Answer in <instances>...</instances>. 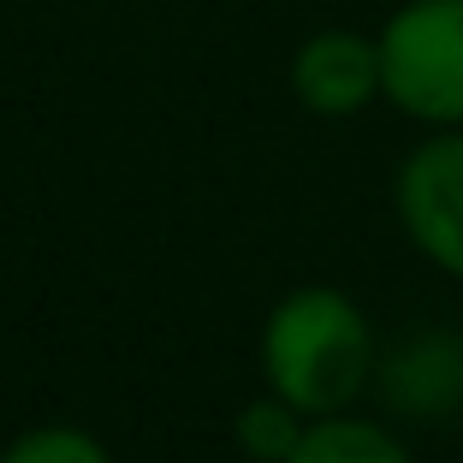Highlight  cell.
Instances as JSON below:
<instances>
[{"label":"cell","instance_id":"1","mask_svg":"<svg viewBox=\"0 0 463 463\" xmlns=\"http://www.w3.org/2000/svg\"><path fill=\"white\" fill-rule=\"evenodd\" d=\"M268 381L286 404L327 416L368 381V327L339 291H298L268 321Z\"/></svg>","mask_w":463,"mask_h":463},{"label":"cell","instance_id":"2","mask_svg":"<svg viewBox=\"0 0 463 463\" xmlns=\"http://www.w3.org/2000/svg\"><path fill=\"white\" fill-rule=\"evenodd\" d=\"M381 90L416 119H463V0H410L381 30Z\"/></svg>","mask_w":463,"mask_h":463},{"label":"cell","instance_id":"3","mask_svg":"<svg viewBox=\"0 0 463 463\" xmlns=\"http://www.w3.org/2000/svg\"><path fill=\"white\" fill-rule=\"evenodd\" d=\"M410 238L446 273H463V137H434L404 161L398 178Z\"/></svg>","mask_w":463,"mask_h":463},{"label":"cell","instance_id":"4","mask_svg":"<svg viewBox=\"0 0 463 463\" xmlns=\"http://www.w3.org/2000/svg\"><path fill=\"white\" fill-rule=\"evenodd\" d=\"M291 90L309 113H327V119L368 108V96H381V42L356 30H321L291 60Z\"/></svg>","mask_w":463,"mask_h":463},{"label":"cell","instance_id":"5","mask_svg":"<svg viewBox=\"0 0 463 463\" xmlns=\"http://www.w3.org/2000/svg\"><path fill=\"white\" fill-rule=\"evenodd\" d=\"M286 463H410V458L368 422H321L298 439Z\"/></svg>","mask_w":463,"mask_h":463},{"label":"cell","instance_id":"6","mask_svg":"<svg viewBox=\"0 0 463 463\" xmlns=\"http://www.w3.org/2000/svg\"><path fill=\"white\" fill-rule=\"evenodd\" d=\"M298 439H303L298 434V404H286V398L250 404L244 416H238V446L261 463H286L291 451H298Z\"/></svg>","mask_w":463,"mask_h":463},{"label":"cell","instance_id":"7","mask_svg":"<svg viewBox=\"0 0 463 463\" xmlns=\"http://www.w3.org/2000/svg\"><path fill=\"white\" fill-rule=\"evenodd\" d=\"M0 463H108V451L90 434H71V428H42V434H24Z\"/></svg>","mask_w":463,"mask_h":463}]
</instances>
